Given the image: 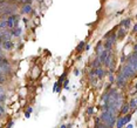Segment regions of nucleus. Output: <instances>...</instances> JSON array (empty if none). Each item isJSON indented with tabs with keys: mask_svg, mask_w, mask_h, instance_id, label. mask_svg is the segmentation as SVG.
I'll list each match as a JSON object with an SVG mask.
<instances>
[{
	"mask_svg": "<svg viewBox=\"0 0 137 128\" xmlns=\"http://www.w3.org/2000/svg\"><path fill=\"white\" fill-rule=\"evenodd\" d=\"M116 125H117V127H118V128H122V127H123V126L125 125V121H124V117H122V119H120V120L117 121V123H116Z\"/></svg>",
	"mask_w": 137,
	"mask_h": 128,
	"instance_id": "obj_9",
	"label": "nucleus"
},
{
	"mask_svg": "<svg viewBox=\"0 0 137 128\" xmlns=\"http://www.w3.org/2000/svg\"><path fill=\"white\" fill-rule=\"evenodd\" d=\"M129 107H132V108H135V107H136V100L132 99L131 102H130V105H129Z\"/></svg>",
	"mask_w": 137,
	"mask_h": 128,
	"instance_id": "obj_15",
	"label": "nucleus"
},
{
	"mask_svg": "<svg viewBox=\"0 0 137 128\" xmlns=\"http://www.w3.org/2000/svg\"><path fill=\"white\" fill-rule=\"evenodd\" d=\"M1 92H3V89H1V87H0V93H1Z\"/></svg>",
	"mask_w": 137,
	"mask_h": 128,
	"instance_id": "obj_24",
	"label": "nucleus"
},
{
	"mask_svg": "<svg viewBox=\"0 0 137 128\" xmlns=\"http://www.w3.org/2000/svg\"><path fill=\"white\" fill-rule=\"evenodd\" d=\"M94 73H95V74H96V75H97L98 78H102V76H103V74H104V72H103V70H101L100 67H98V68H96V70L94 71Z\"/></svg>",
	"mask_w": 137,
	"mask_h": 128,
	"instance_id": "obj_8",
	"label": "nucleus"
},
{
	"mask_svg": "<svg viewBox=\"0 0 137 128\" xmlns=\"http://www.w3.org/2000/svg\"><path fill=\"white\" fill-rule=\"evenodd\" d=\"M83 46H84V44H83V42H81V44H80V45H79V47L76 48V49L80 52V51H81V49H83Z\"/></svg>",
	"mask_w": 137,
	"mask_h": 128,
	"instance_id": "obj_17",
	"label": "nucleus"
},
{
	"mask_svg": "<svg viewBox=\"0 0 137 128\" xmlns=\"http://www.w3.org/2000/svg\"><path fill=\"white\" fill-rule=\"evenodd\" d=\"M0 74H4V72L1 71V68H0Z\"/></svg>",
	"mask_w": 137,
	"mask_h": 128,
	"instance_id": "obj_22",
	"label": "nucleus"
},
{
	"mask_svg": "<svg viewBox=\"0 0 137 128\" xmlns=\"http://www.w3.org/2000/svg\"><path fill=\"white\" fill-rule=\"evenodd\" d=\"M7 28V26H6V21L5 20H0V29H5Z\"/></svg>",
	"mask_w": 137,
	"mask_h": 128,
	"instance_id": "obj_13",
	"label": "nucleus"
},
{
	"mask_svg": "<svg viewBox=\"0 0 137 128\" xmlns=\"http://www.w3.org/2000/svg\"><path fill=\"white\" fill-rule=\"evenodd\" d=\"M124 34H125V31L121 28V31H120V32H118V38H121V39H122V38L124 37Z\"/></svg>",
	"mask_w": 137,
	"mask_h": 128,
	"instance_id": "obj_14",
	"label": "nucleus"
},
{
	"mask_svg": "<svg viewBox=\"0 0 137 128\" xmlns=\"http://www.w3.org/2000/svg\"><path fill=\"white\" fill-rule=\"evenodd\" d=\"M96 128H107L104 125H98V122H97V126H96Z\"/></svg>",
	"mask_w": 137,
	"mask_h": 128,
	"instance_id": "obj_19",
	"label": "nucleus"
},
{
	"mask_svg": "<svg viewBox=\"0 0 137 128\" xmlns=\"http://www.w3.org/2000/svg\"><path fill=\"white\" fill-rule=\"evenodd\" d=\"M100 49H102V44L98 42L97 47H96V52H97V53H100Z\"/></svg>",
	"mask_w": 137,
	"mask_h": 128,
	"instance_id": "obj_16",
	"label": "nucleus"
},
{
	"mask_svg": "<svg viewBox=\"0 0 137 128\" xmlns=\"http://www.w3.org/2000/svg\"><path fill=\"white\" fill-rule=\"evenodd\" d=\"M61 128H67V127H66V126H61Z\"/></svg>",
	"mask_w": 137,
	"mask_h": 128,
	"instance_id": "obj_23",
	"label": "nucleus"
},
{
	"mask_svg": "<svg viewBox=\"0 0 137 128\" xmlns=\"http://www.w3.org/2000/svg\"><path fill=\"white\" fill-rule=\"evenodd\" d=\"M121 74H122V75H124V76H125L126 79H128V78H130L131 75H134V74H135V72L132 71V68L130 67V65H125V66L123 67V70H122Z\"/></svg>",
	"mask_w": 137,
	"mask_h": 128,
	"instance_id": "obj_3",
	"label": "nucleus"
},
{
	"mask_svg": "<svg viewBox=\"0 0 137 128\" xmlns=\"http://www.w3.org/2000/svg\"><path fill=\"white\" fill-rule=\"evenodd\" d=\"M1 46L4 47V49H6V51H10V49H12L13 48V44L11 42V40H5L1 42Z\"/></svg>",
	"mask_w": 137,
	"mask_h": 128,
	"instance_id": "obj_5",
	"label": "nucleus"
},
{
	"mask_svg": "<svg viewBox=\"0 0 137 128\" xmlns=\"http://www.w3.org/2000/svg\"><path fill=\"white\" fill-rule=\"evenodd\" d=\"M19 16H15V15H10L6 20V26L7 28H14V27L18 26V21H19Z\"/></svg>",
	"mask_w": 137,
	"mask_h": 128,
	"instance_id": "obj_2",
	"label": "nucleus"
},
{
	"mask_svg": "<svg viewBox=\"0 0 137 128\" xmlns=\"http://www.w3.org/2000/svg\"><path fill=\"white\" fill-rule=\"evenodd\" d=\"M100 65H101L100 60H98V59H96V60H95V61H94V62H93V64H92V66L94 67L95 70H96V68H98V67H100Z\"/></svg>",
	"mask_w": 137,
	"mask_h": 128,
	"instance_id": "obj_12",
	"label": "nucleus"
},
{
	"mask_svg": "<svg viewBox=\"0 0 137 128\" xmlns=\"http://www.w3.org/2000/svg\"><path fill=\"white\" fill-rule=\"evenodd\" d=\"M130 109V107H129V105H124L123 107H122V109H121V113L122 114H126L128 113V110Z\"/></svg>",
	"mask_w": 137,
	"mask_h": 128,
	"instance_id": "obj_10",
	"label": "nucleus"
},
{
	"mask_svg": "<svg viewBox=\"0 0 137 128\" xmlns=\"http://www.w3.org/2000/svg\"><path fill=\"white\" fill-rule=\"evenodd\" d=\"M126 128H132V125H129V126H126Z\"/></svg>",
	"mask_w": 137,
	"mask_h": 128,
	"instance_id": "obj_21",
	"label": "nucleus"
},
{
	"mask_svg": "<svg viewBox=\"0 0 137 128\" xmlns=\"http://www.w3.org/2000/svg\"><path fill=\"white\" fill-rule=\"evenodd\" d=\"M108 53H109L108 49H105V51H103L102 53H101V55L98 56V60H100V62H104V60H105V58H107V55H108Z\"/></svg>",
	"mask_w": 137,
	"mask_h": 128,
	"instance_id": "obj_6",
	"label": "nucleus"
},
{
	"mask_svg": "<svg viewBox=\"0 0 137 128\" xmlns=\"http://www.w3.org/2000/svg\"><path fill=\"white\" fill-rule=\"evenodd\" d=\"M126 80H128V79H126L124 75L120 74L118 78H117V86H118V87H124L126 83Z\"/></svg>",
	"mask_w": 137,
	"mask_h": 128,
	"instance_id": "obj_4",
	"label": "nucleus"
},
{
	"mask_svg": "<svg viewBox=\"0 0 137 128\" xmlns=\"http://www.w3.org/2000/svg\"><path fill=\"white\" fill-rule=\"evenodd\" d=\"M121 25L124 27V28H126V27H129V25H130V19H126V20H123V21L121 22Z\"/></svg>",
	"mask_w": 137,
	"mask_h": 128,
	"instance_id": "obj_11",
	"label": "nucleus"
},
{
	"mask_svg": "<svg viewBox=\"0 0 137 128\" xmlns=\"http://www.w3.org/2000/svg\"><path fill=\"white\" fill-rule=\"evenodd\" d=\"M22 12H24V13H31V12H32V6L28 5V4H27V5H24V7H22Z\"/></svg>",
	"mask_w": 137,
	"mask_h": 128,
	"instance_id": "obj_7",
	"label": "nucleus"
},
{
	"mask_svg": "<svg viewBox=\"0 0 137 128\" xmlns=\"http://www.w3.org/2000/svg\"><path fill=\"white\" fill-rule=\"evenodd\" d=\"M5 81V78H4V74H0V83H3Z\"/></svg>",
	"mask_w": 137,
	"mask_h": 128,
	"instance_id": "obj_18",
	"label": "nucleus"
},
{
	"mask_svg": "<svg viewBox=\"0 0 137 128\" xmlns=\"http://www.w3.org/2000/svg\"><path fill=\"white\" fill-rule=\"evenodd\" d=\"M101 119L108 126H110V127L114 125V122H115V117H114V115L111 114L110 112H103L102 115H101Z\"/></svg>",
	"mask_w": 137,
	"mask_h": 128,
	"instance_id": "obj_1",
	"label": "nucleus"
},
{
	"mask_svg": "<svg viewBox=\"0 0 137 128\" xmlns=\"http://www.w3.org/2000/svg\"><path fill=\"white\" fill-rule=\"evenodd\" d=\"M88 113H89V114H92V113H93V108H89V109H88Z\"/></svg>",
	"mask_w": 137,
	"mask_h": 128,
	"instance_id": "obj_20",
	"label": "nucleus"
}]
</instances>
